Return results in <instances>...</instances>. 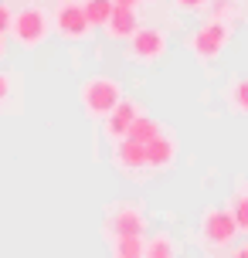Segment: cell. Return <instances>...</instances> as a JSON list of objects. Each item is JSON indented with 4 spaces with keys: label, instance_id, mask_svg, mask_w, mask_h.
<instances>
[{
    "label": "cell",
    "instance_id": "obj_10",
    "mask_svg": "<svg viewBox=\"0 0 248 258\" xmlns=\"http://www.w3.org/2000/svg\"><path fill=\"white\" fill-rule=\"evenodd\" d=\"M173 160H177V143L170 140L167 133H160L157 140L146 143V163L153 170H167Z\"/></svg>",
    "mask_w": 248,
    "mask_h": 258
},
{
    "label": "cell",
    "instance_id": "obj_19",
    "mask_svg": "<svg viewBox=\"0 0 248 258\" xmlns=\"http://www.w3.org/2000/svg\"><path fill=\"white\" fill-rule=\"evenodd\" d=\"M11 95H14V75L11 72H0V105L11 102Z\"/></svg>",
    "mask_w": 248,
    "mask_h": 258
},
{
    "label": "cell",
    "instance_id": "obj_25",
    "mask_svg": "<svg viewBox=\"0 0 248 258\" xmlns=\"http://www.w3.org/2000/svg\"><path fill=\"white\" fill-rule=\"evenodd\" d=\"M140 4H153V0H140Z\"/></svg>",
    "mask_w": 248,
    "mask_h": 258
},
{
    "label": "cell",
    "instance_id": "obj_3",
    "mask_svg": "<svg viewBox=\"0 0 248 258\" xmlns=\"http://www.w3.org/2000/svg\"><path fill=\"white\" fill-rule=\"evenodd\" d=\"M224 44H228V24H224V21H214V17L191 34V51H194V58H201V61H214V58L224 51Z\"/></svg>",
    "mask_w": 248,
    "mask_h": 258
},
{
    "label": "cell",
    "instance_id": "obj_8",
    "mask_svg": "<svg viewBox=\"0 0 248 258\" xmlns=\"http://www.w3.org/2000/svg\"><path fill=\"white\" fill-rule=\"evenodd\" d=\"M143 231H146V218L140 207L122 204L109 214V234L112 238H119V234H143Z\"/></svg>",
    "mask_w": 248,
    "mask_h": 258
},
{
    "label": "cell",
    "instance_id": "obj_2",
    "mask_svg": "<svg viewBox=\"0 0 248 258\" xmlns=\"http://www.w3.org/2000/svg\"><path fill=\"white\" fill-rule=\"evenodd\" d=\"M48 17L41 7H21V11L14 14V24H11V41L14 44H21L27 51H34L41 48L44 41H48Z\"/></svg>",
    "mask_w": 248,
    "mask_h": 258
},
{
    "label": "cell",
    "instance_id": "obj_11",
    "mask_svg": "<svg viewBox=\"0 0 248 258\" xmlns=\"http://www.w3.org/2000/svg\"><path fill=\"white\" fill-rule=\"evenodd\" d=\"M116 163L122 170H143V167H150L146 163V143H140V140H119V146H116Z\"/></svg>",
    "mask_w": 248,
    "mask_h": 258
},
{
    "label": "cell",
    "instance_id": "obj_22",
    "mask_svg": "<svg viewBox=\"0 0 248 258\" xmlns=\"http://www.w3.org/2000/svg\"><path fill=\"white\" fill-rule=\"evenodd\" d=\"M112 4H116V7H136L140 0H112Z\"/></svg>",
    "mask_w": 248,
    "mask_h": 258
},
{
    "label": "cell",
    "instance_id": "obj_16",
    "mask_svg": "<svg viewBox=\"0 0 248 258\" xmlns=\"http://www.w3.org/2000/svg\"><path fill=\"white\" fill-rule=\"evenodd\" d=\"M231 105H235L238 112H248V78L235 82V89H231Z\"/></svg>",
    "mask_w": 248,
    "mask_h": 258
},
{
    "label": "cell",
    "instance_id": "obj_9",
    "mask_svg": "<svg viewBox=\"0 0 248 258\" xmlns=\"http://www.w3.org/2000/svg\"><path fill=\"white\" fill-rule=\"evenodd\" d=\"M140 31V17H136V7H116L109 24H105V34L112 41H130L133 34Z\"/></svg>",
    "mask_w": 248,
    "mask_h": 258
},
{
    "label": "cell",
    "instance_id": "obj_20",
    "mask_svg": "<svg viewBox=\"0 0 248 258\" xmlns=\"http://www.w3.org/2000/svg\"><path fill=\"white\" fill-rule=\"evenodd\" d=\"M211 0H173V7L177 11H183V14H197V11H204Z\"/></svg>",
    "mask_w": 248,
    "mask_h": 258
},
{
    "label": "cell",
    "instance_id": "obj_6",
    "mask_svg": "<svg viewBox=\"0 0 248 258\" xmlns=\"http://www.w3.org/2000/svg\"><path fill=\"white\" fill-rule=\"evenodd\" d=\"M54 31L65 41H85L92 34V21L85 17V7L72 4V0H61V7L54 14Z\"/></svg>",
    "mask_w": 248,
    "mask_h": 258
},
{
    "label": "cell",
    "instance_id": "obj_5",
    "mask_svg": "<svg viewBox=\"0 0 248 258\" xmlns=\"http://www.w3.org/2000/svg\"><path fill=\"white\" fill-rule=\"evenodd\" d=\"M163 51H167V34L157 31V27H140L126 41V58H133V61H140V64H150V61H157V58H163Z\"/></svg>",
    "mask_w": 248,
    "mask_h": 258
},
{
    "label": "cell",
    "instance_id": "obj_4",
    "mask_svg": "<svg viewBox=\"0 0 248 258\" xmlns=\"http://www.w3.org/2000/svg\"><path fill=\"white\" fill-rule=\"evenodd\" d=\"M238 231H241V228H238L235 214H231V211H221V207L208 211L204 221H201V238L208 241V248H228L235 241Z\"/></svg>",
    "mask_w": 248,
    "mask_h": 258
},
{
    "label": "cell",
    "instance_id": "obj_14",
    "mask_svg": "<svg viewBox=\"0 0 248 258\" xmlns=\"http://www.w3.org/2000/svg\"><path fill=\"white\" fill-rule=\"evenodd\" d=\"M160 133V122L157 119H150V116H136L133 119V126H130V140H140V143H150V140H157Z\"/></svg>",
    "mask_w": 248,
    "mask_h": 258
},
{
    "label": "cell",
    "instance_id": "obj_12",
    "mask_svg": "<svg viewBox=\"0 0 248 258\" xmlns=\"http://www.w3.org/2000/svg\"><path fill=\"white\" fill-rule=\"evenodd\" d=\"M112 255H119V258H140V255H146L143 234H119V238H112Z\"/></svg>",
    "mask_w": 248,
    "mask_h": 258
},
{
    "label": "cell",
    "instance_id": "obj_24",
    "mask_svg": "<svg viewBox=\"0 0 248 258\" xmlns=\"http://www.w3.org/2000/svg\"><path fill=\"white\" fill-rule=\"evenodd\" d=\"M238 255H241V258H248V245H245V248H238Z\"/></svg>",
    "mask_w": 248,
    "mask_h": 258
},
{
    "label": "cell",
    "instance_id": "obj_21",
    "mask_svg": "<svg viewBox=\"0 0 248 258\" xmlns=\"http://www.w3.org/2000/svg\"><path fill=\"white\" fill-rule=\"evenodd\" d=\"M11 24H14V11L7 4H0V34H11Z\"/></svg>",
    "mask_w": 248,
    "mask_h": 258
},
{
    "label": "cell",
    "instance_id": "obj_15",
    "mask_svg": "<svg viewBox=\"0 0 248 258\" xmlns=\"http://www.w3.org/2000/svg\"><path fill=\"white\" fill-rule=\"evenodd\" d=\"M146 255L150 258H170V255H177V245H173L170 234H157V238L146 241Z\"/></svg>",
    "mask_w": 248,
    "mask_h": 258
},
{
    "label": "cell",
    "instance_id": "obj_13",
    "mask_svg": "<svg viewBox=\"0 0 248 258\" xmlns=\"http://www.w3.org/2000/svg\"><path fill=\"white\" fill-rule=\"evenodd\" d=\"M82 7H85V17L92 21V27H105L109 17H112V11H116L112 0H85Z\"/></svg>",
    "mask_w": 248,
    "mask_h": 258
},
{
    "label": "cell",
    "instance_id": "obj_7",
    "mask_svg": "<svg viewBox=\"0 0 248 258\" xmlns=\"http://www.w3.org/2000/svg\"><path fill=\"white\" fill-rule=\"evenodd\" d=\"M140 116V105L133 102V99H122V102L105 116V136L112 143H119V140H126L130 136V126H133V119Z\"/></svg>",
    "mask_w": 248,
    "mask_h": 258
},
{
    "label": "cell",
    "instance_id": "obj_23",
    "mask_svg": "<svg viewBox=\"0 0 248 258\" xmlns=\"http://www.w3.org/2000/svg\"><path fill=\"white\" fill-rule=\"evenodd\" d=\"M4 54H7V34H0V61H4Z\"/></svg>",
    "mask_w": 248,
    "mask_h": 258
},
{
    "label": "cell",
    "instance_id": "obj_18",
    "mask_svg": "<svg viewBox=\"0 0 248 258\" xmlns=\"http://www.w3.org/2000/svg\"><path fill=\"white\" fill-rule=\"evenodd\" d=\"M231 17H235V4L231 0H214V21H224L228 24Z\"/></svg>",
    "mask_w": 248,
    "mask_h": 258
},
{
    "label": "cell",
    "instance_id": "obj_17",
    "mask_svg": "<svg viewBox=\"0 0 248 258\" xmlns=\"http://www.w3.org/2000/svg\"><path fill=\"white\" fill-rule=\"evenodd\" d=\"M231 214H235L238 228H241V231H248V194L235 201V207H231Z\"/></svg>",
    "mask_w": 248,
    "mask_h": 258
},
{
    "label": "cell",
    "instance_id": "obj_1",
    "mask_svg": "<svg viewBox=\"0 0 248 258\" xmlns=\"http://www.w3.org/2000/svg\"><path fill=\"white\" fill-rule=\"evenodd\" d=\"M82 99V109H85V116L89 119H105L119 102H122V89H119L116 78L109 75H92L79 92Z\"/></svg>",
    "mask_w": 248,
    "mask_h": 258
}]
</instances>
